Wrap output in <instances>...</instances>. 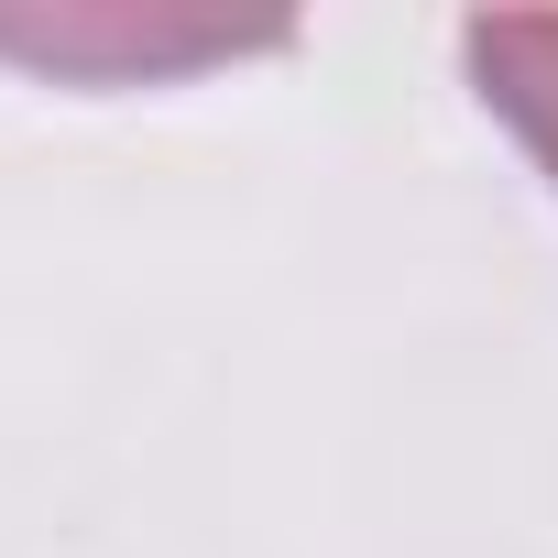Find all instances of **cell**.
Wrapping results in <instances>:
<instances>
[{
    "label": "cell",
    "instance_id": "obj_1",
    "mask_svg": "<svg viewBox=\"0 0 558 558\" xmlns=\"http://www.w3.org/2000/svg\"><path fill=\"white\" fill-rule=\"evenodd\" d=\"M286 23H230V12H132V0H56V12H0V56L66 77V88H165L230 56H274Z\"/></svg>",
    "mask_w": 558,
    "mask_h": 558
},
{
    "label": "cell",
    "instance_id": "obj_2",
    "mask_svg": "<svg viewBox=\"0 0 558 558\" xmlns=\"http://www.w3.org/2000/svg\"><path fill=\"white\" fill-rule=\"evenodd\" d=\"M460 66H471L482 110L558 186V12H482V23H460Z\"/></svg>",
    "mask_w": 558,
    "mask_h": 558
}]
</instances>
